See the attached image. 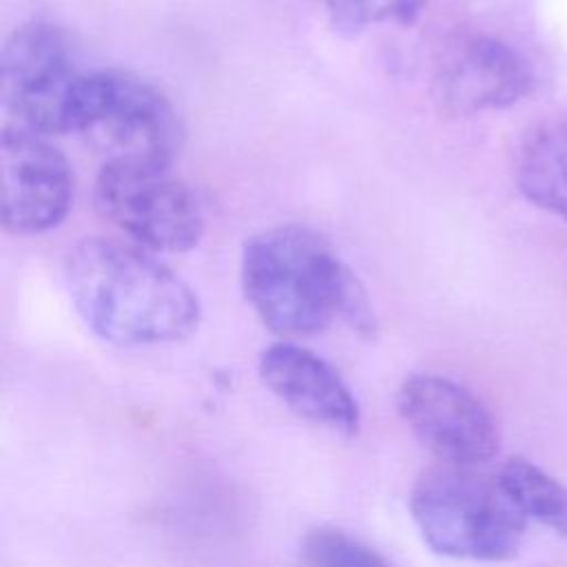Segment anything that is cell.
<instances>
[{
	"label": "cell",
	"instance_id": "obj_1",
	"mask_svg": "<svg viewBox=\"0 0 567 567\" xmlns=\"http://www.w3.org/2000/svg\"><path fill=\"white\" fill-rule=\"evenodd\" d=\"M64 277L84 323L113 346L177 343L199 328L202 306L195 290L131 241H78L66 255Z\"/></svg>",
	"mask_w": 567,
	"mask_h": 567
},
{
	"label": "cell",
	"instance_id": "obj_2",
	"mask_svg": "<svg viewBox=\"0 0 567 567\" xmlns=\"http://www.w3.org/2000/svg\"><path fill=\"white\" fill-rule=\"evenodd\" d=\"M239 272L246 301L284 339L317 334L337 317L361 332L374 326L361 284L308 226L279 224L252 235L244 244Z\"/></svg>",
	"mask_w": 567,
	"mask_h": 567
},
{
	"label": "cell",
	"instance_id": "obj_3",
	"mask_svg": "<svg viewBox=\"0 0 567 567\" xmlns=\"http://www.w3.org/2000/svg\"><path fill=\"white\" fill-rule=\"evenodd\" d=\"M410 514L432 551L481 563L514 558L527 520L498 481L456 465L427 470L414 483Z\"/></svg>",
	"mask_w": 567,
	"mask_h": 567
},
{
	"label": "cell",
	"instance_id": "obj_4",
	"mask_svg": "<svg viewBox=\"0 0 567 567\" xmlns=\"http://www.w3.org/2000/svg\"><path fill=\"white\" fill-rule=\"evenodd\" d=\"M75 133L104 162L173 166L184 144V128L171 100L155 84L120 69L86 73Z\"/></svg>",
	"mask_w": 567,
	"mask_h": 567
},
{
	"label": "cell",
	"instance_id": "obj_5",
	"mask_svg": "<svg viewBox=\"0 0 567 567\" xmlns=\"http://www.w3.org/2000/svg\"><path fill=\"white\" fill-rule=\"evenodd\" d=\"M89 71L78 69L66 33L42 20L20 24L2 47L0 97L9 126L44 137L75 133Z\"/></svg>",
	"mask_w": 567,
	"mask_h": 567
},
{
	"label": "cell",
	"instance_id": "obj_6",
	"mask_svg": "<svg viewBox=\"0 0 567 567\" xmlns=\"http://www.w3.org/2000/svg\"><path fill=\"white\" fill-rule=\"evenodd\" d=\"M95 208L148 252H186L204 235L195 193L166 164L104 162L95 179Z\"/></svg>",
	"mask_w": 567,
	"mask_h": 567
},
{
	"label": "cell",
	"instance_id": "obj_7",
	"mask_svg": "<svg viewBox=\"0 0 567 567\" xmlns=\"http://www.w3.org/2000/svg\"><path fill=\"white\" fill-rule=\"evenodd\" d=\"M396 403L419 441L447 465L474 467L494 458L501 447L494 414L478 396L447 377H408Z\"/></svg>",
	"mask_w": 567,
	"mask_h": 567
},
{
	"label": "cell",
	"instance_id": "obj_8",
	"mask_svg": "<svg viewBox=\"0 0 567 567\" xmlns=\"http://www.w3.org/2000/svg\"><path fill=\"white\" fill-rule=\"evenodd\" d=\"M2 224L13 235H40L64 221L75 197L66 155L49 137L2 126Z\"/></svg>",
	"mask_w": 567,
	"mask_h": 567
},
{
	"label": "cell",
	"instance_id": "obj_9",
	"mask_svg": "<svg viewBox=\"0 0 567 567\" xmlns=\"http://www.w3.org/2000/svg\"><path fill=\"white\" fill-rule=\"evenodd\" d=\"M534 89L527 60L494 35H461L434 60L432 95L456 117L509 109Z\"/></svg>",
	"mask_w": 567,
	"mask_h": 567
},
{
	"label": "cell",
	"instance_id": "obj_10",
	"mask_svg": "<svg viewBox=\"0 0 567 567\" xmlns=\"http://www.w3.org/2000/svg\"><path fill=\"white\" fill-rule=\"evenodd\" d=\"M257 370L266 388L295 414L346 436L359 432L361 412L354 394L317 352L277 341L264 348Z\"/></svg>",
	"mask_w": 567,
	"mask_h": 567
},
{
	"label": "cell",
	"instance_id": "obj_11",
	"mask_svg": "<svg viewBox=\"0 0 567 567\" xmlns=\"http://www.w3.org/2000/svg\"><path fill=\"white\" fill-rule=\"evenodd\" d=\"M516 184L534 206L567 221V122H547L525 135Z\"/></svg>",
	"mask_w": 567,
	"mask_h": 567
},
{
	"label": "cell",
	"instance_id": "obj_12",
	"mask_svg": "<svg viewBox=\"0 0 567 567\" xmlns=\"http://www.w3.org/2000/svg\"><path fill=\"white\" fill-rule=\"evenodd\" d=\"M496 481L525 518L567 536V485L520 456L507 458Z\"/></svg>",
	"mask_w": 567,
	"mask_h": 567
},
{
	"label": "cell",
	"instance_id": "obj_13",
	"mask_svg": "<svg viewBox=\"0 0 567 567\" xmlns=\"http://www.w3.org/2000/svg\"><path fill=\"white\" fill-rule=\"evenodd\" d=\"M306 567H392L377 549L337 527H315L301 540Z\"/></svg>",
	"mask_w": 567,
	"mask_h": 567
},
{
	"label": "cell",
	"instance_id": "obj_14",
	"mask_svg": "<svg viewBox=\"0 0 567 567\" xmlns=\"http://www.w3.org/2000/svg\"><path fill=\"white\" fill-rule=\"evenodd\" d=\"M332 22L348 31H359L372 24H410L427 0H323Z\"/></svg>",
	"mask_w": 567,
	"mask_h": 567
}]
</instances>
